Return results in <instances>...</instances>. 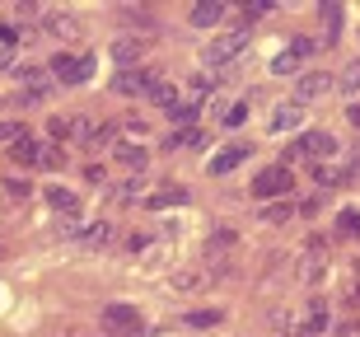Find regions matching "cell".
Returning a JSON list of instances; mask_svg holds the SVG:
<instances>
[{"label": "cell", "mask_w": 360, "mask_h": 337, "mask_svg": "<svg viewBox=\"0 0 360 337\" xmlns=\"http://www.w3.org/2000/svg\"><path fill=\"white\" fill-rule=\"evenodd\" d=\"M38 28L47 33V38H61V42H75V38H80V19H75V14H42Z\"/></svg>", "instance_id": "7c38bea8"}, {"label": "cell", "mask_w": 360, "mask_h": 337, "mask_svg": "<svg viewBox=\"0 0 360 337\" xmlns=\"http://www.w3.org/2000/svg\"><path fill=\"white\" fill-rule=\"evenodd\" d=\"M215 319H220V314H215V310H201V314H187V324H192V328H211V324H215Z\"/></svg>", "instance_id": "836d02e7"}, {"label": "cell", "mask_w": 360, "mask_h": 337, "mask_svg": "<svg viewBox=\"0 0 360 337\" xmlns=\"http://www.w3.org/2000/svg\"><path fill=\"white\" fill-rule=\"evenodd\" d=\"M342 38V5H323V42L319 47H333Z\"/></svg>", "instance_id": "ac0fdd59"}, {"label": "cell", "mask_w": 360, "mask_h": 337, "mask_svg": "<svg viewBox=\"0 0 360 337\" xmlns=\"http://www.w3.org/2000/svg\"><path fill=\"white\" fill-rule=\"evenodd\" d=\"M243 52H248V28H229V33H220V38L201 52V61L211 70H220L225 61H234V56H243Z\"/></svg>", "instance_id": "6da1fadb"}, {"label": "cell", "mask_w": 360, "mask_h": 337, "mask_svg": "<svg viewBox=\"0 0 360 337\" xmlns=\"http://www.w3.org/2000/svg\"><path fill=\"white\" fill-rule=\"evenodd\" d=\"M150 84H155V75H150V70H141V66H131V70H117V80H112V94L136 98V94H150Z\"/></svg>", "instance_id": "30bf717a"}, {"label": "cell", "mask_w": 360, "mask_h": 337, "mask_svg": "<svg viewBox=\"0 0 360 337\" xmlns=\"http://www.w3.org/2000/svg\"><path fill=\"white\" fill-rule=\"evenodd\" d=\"M243 160H248V146H243V141H229V146H220V150L211 155V164H206V169H211L215 178H225L229 169H239Z\"/></svg>", "instance_id": "8fae6325"}, {"label": "cell", "mask_w": 360, "mask_h": 337, "mask_svg": "<svg viewBox=\"0 0 360 337\" xmlns=\"http://www.w3.org/2000/svg\"><path fill=\"white\" fill-rule=\"evenodd\" d=\"M295 150H300V155H309L314 164H323V160H333V155H337V136L333 132H304Z\"/></svg>", "instance_id": "9c48e42d"}, {"label": "cell", "mask_w": 360, "mask_h": 337, "mask_svg": "<svg viewBox=\"0 0 360 337\" xmlns=\"http://www.w3.org/2000/svg\"><path fill=\"white\" fill-rule=\"evenodd\" d=\"M146 47H150L146 38H131V33H122V38L112 42V61H117L122 70H131V61H136V56H146Z\"/></svg>", "instance_id": "5bb4252c"}, {"label": "cell", "mask_w": 360, "mask_h": 337, "mask_svg": "<svg viewBox=\"0 0 360 337\" xmlns=\"http://www.w3.org/2000/svg\"><path fill=\"white\" fill-rule=\"evenodd\" d=\"M225 0H201V5H192V14H187V19H192V28H215L220 24V19H225Z\"/></svg>", "instance_id": "9a60e30c"}, {"label": "cell", "mask_w": 360, "mask_h": 337, "mask_svg": "<svg viewBox=\"0 0 360 337\" xmlns=\"http://www.w3.org/2000/svg\"><path fill=\"white\" fill-rule=\"evenodd\" d=\"M337 234H360V211H342L337 216Z\"/></svg>", "instance_id": "4dcf8cb0"}, {"label": "cell", "mask_w": 360, "mask_h": 337, "mask_svg": "<svg viewBox=\"0 0 360 337\" xmlns=\"http://www.w3.org/2000/svg\"><path fill=\"white\" fill-rule=\"evenodd\" d=\"M333 84H342V94H360V56H356V61H347V70H342Z\"/></svg>", "instance_id": "d4e9b609"}, {"label": "cell", "mask_w": 360, "mask_h": 337, "mask_svg": "<svg viewBox=\"0 0 360 337\" xmlns=\"http://www.w3.org/2000/svg\"><path fill=\"white\" fill-rule=\"evenodd\" d=\"M356 300H360V286H356Z\"/></svg>", "instance_id": "b9f144b4"}, {"label": "cell", "mask_w": 360, "mask_h": 337, "mask_svg": "<svg viewBox=\"0 0 360 337\" xmlns=\"http://www.w3.org/2000/svg\"><path fill=\"white\" fill-rule=\"evenodd\" d=\"M197 117H201V103H178V108L169 113V122H178V127H192Z\"/></svg>", "instance_id": "f546056e"}, {"label": "cell", "mask_w": 360, "mask_h": 337, "mask_svg": "<svg viewBox=\"0 0 360 337\" xmlns=\"http://www.w3.org/2000/svg\"><path fill=\"white\" fill-rule=\"evenodd\" d=\"M42 164H52V169H56V164H66V150H61V146H42Z\"/></svg>", "instance_id": "e575fe53"}, {"label": "cell", "mask_w": 360, "mask_h": 337, "mask_svg": "<svg viewBox=\"0 0 360 337\" xmlns=\"http://www.w3.org/2000/svg\"><path fill=\"white\" fill-rule=\"evenodd\" d=\"M290 216H295V206H290V202H267L262 211H257V220H262V225H285Z\"/></svg>", "instance_id": "44dd1931"}, {"label": "cell", "mask_w": 360, "mask_h": 337, "mask_svg": "<svg viewBox=\"0 0 360 337\" xmlns=\"http://www.w3.org/2000/svg\"><path fill=\"white\" fill-rule=\"evenodd\" d=\"M127 136H131V141H117V146H112V160H117L122 169L141 174V169H146V155H150V150L141 146V141H146V127H141V122H131V127H127Z\"/></svg>", "instance_id": "7a4b0ae2"}, {"label": "cell", "mask_w": 360, "mask_h": 337, "mask_svg": "<svg viewBox=\"0 0 360 337\" xmlns=\"http://www.w3.org/2000/svg\"><path fill=\"white\" fill-rule=\"evenodd\" d=\"M267 10H271V0H248V5H243L248 19H257V14H267Z\"/></svg>", "instance_id": "f35d334b"}, {"label": "cell", "mask_w": 360, "mask_h": 337, "mask_svg": "<svg viewBox=\"0 0 360 337\" xmlns=\"http://www.w3.org/2000/svg\"><path fill=\"white\" fill-rule=\"evenodd\" d=\"M314 178H319L323 188H333V183H347V169H333V164H314Z\"/></svg>", "instance_id": "4316f807"}, {"label": "cell", "mask_w": 360, "mask_h": 337, "mask_svg": "<svg viewBox=\"0 0 360 337\" xmlns=\"http://www.w3.org/2000/svg\"><path fill=\"white\" fill-rule=\"evenodd\" d=\"M342 169H347V174H356V169H360V146H356V150H351V160H347V164H342Z\"/></svg>", "instance_id": "ab89813d"}, {"label": "cell", "mask_w": 360, "mask_h": 337, "mask_svg": "<svg viewBox=\"0 0 360 337\" xmlns=\"http://www.w3.org/2000/svg\"><path fill=\"white\" fill-rule=\"evenodd\" d=\"M14 80L24 84L28 94H42V84H47V70H42V66H19V70H14Z\"/></svg>", "instance_id": "ffe728a7"}, {"label": "cell", "mask_w": 360, "mask_h": 337, "mask_svg": "<svg viewBox=\"0 0 360 337\" xmlns=\"http://www.w3.org/2000/svg\"><path fill=\"white\" fill-rule=\"evenodd\" d=\"M80 243H84V248H94V253H98V248H108V243H112V225H108V220H94V225H84V229H80Z\"/></svg>", "instance_id": "e0dca14e"}, {"label": "cell", "mask_w": 360, "mask_h": 337, "mask_svg": "<svg viewBox=\"0 0 360 337\" xmlns=\"http://www.w3.org/2000/svg\"><path fill=\"white\" fill-rule=\"evenodd\" d=\"M19 136H24V127H19V122H0V146H14Z\"/></svg>", "instance_id": "d6a6232c"}, {"label": "cell", "mask_w": 360, "mask_h": 337, "mask_svg": "<svg viewBox=\"0 0 360 337\" xmlns=\"http://www.w3.org/2000/svg\"><path fill=\"white\" fill-rule=\"evenodd\" d=\"M323 328H328V300H309V310H304V324L295 328L290 337H319Z\"/></svg>", "instance_id": "4fadbf2b"}, {"label": "cell", "mask_w": 360, "mask_h": 337, "mask_svg": "<svg viewBox=\"0 0 360 337\" xmlns=\"http://www.w3.org/2000/svg\"><path fill=\"white\" fill-rule=\"evenodd\" d=\"M103 328L127 333V337H146V324H141L136 305H108V310H103Z\"/></svg>", "instance_id": "8992f818"}, {"label": "cell", "mask_w": 360, "mask_h": 337, "mask_svg": "<svg viewBox=\"0 0 360 337\" xmlns=\"http://www.w3.org/2000/svg\"><path fill=\"white\" fill-rule=\"evenodd\" d=\"M290 188H295V174L285 169V164H271V169H262V174L253 178V192H257V197H267V202H271V197H285Z\"/></svg>", "instance_id": "5b68a950"}, {"label": "cell", "mask_w": 360, "mask_h": 337, "mask_svg": "<svg viewBox=\"0 0 360 337\" xmlns=\"http://www.w3.org/2000/svg\"><path fill=\"white\" fill-rule=\"evenodd\" d=\"M300 127H304V108H300V103H276V108H271V117H267V136H285V132H300Z\"/></svg>", "instance_id": "ba28073f"}, {"label": "cell", "mask_w": 360, "mask_h": 337, "mask_svg": "<svg viewBox=\"0 0 360 337\" xmlns=\"http://www.w3.org/2000/svg\"><path fill=\"white\" fill-rule=\"evenodd\" d=\"M141 188H146V178L136 174L131 183H127V188H117V197H122V202H131V197H136V192H141Z\"/></svg>", "instance_id": "8d00e7d4"}, {"label": "cell", "mask_w": 360, "mask_h": 337, "mask_svg": "<svg viewBox=\"0 0 360 337\" xmlns=\"http://www.w3.org/2000/svg\"><path fill=\"white\" fill-rule=\"evenodd\" d=\"M328 89H333V75H328V70H300V80H295V103L304 108L309 98H323Z\"/></svg>", "instance_id": "52a82bcc"}, {"label": "cell", "mask_w": 360, "mask_h": 337, "mask_svg": "<svg viewBox=\"0 0 360 337\" xmlns=\"http://www.w3.org/2000/svg\"><path fill=\"white\" fill-rule=\"evenodd\" d=\"M314 47H319L314 38H290V47H285V52H276V56H271V75H300Z\"/></svg>", "instance_id": "3957f363"}, {"label": "cell", "mask_w": 360, "mask_h": 337, "mask_svg": "<svg viewBox=\"0 0 360 337\" xmlns=\"http://www.w3.org/2000/svg\"><path fill=\"white\" fill-rule=\"evenodd\" d=\"M229 243H234V229H229V225H215V234L206 239V253H211L215 262H220V253H225Z\"/></svg>", "instance_id": "603a6c76"}, {"label": "cell", "mask_w": 360, "mask_h": 337, "mask_svg": "<svg viewBox=\"0 0 360 337\" xmlns=\"http://www.w3.org/2000/svg\"><path fill=\"white\" fill-rule=\"evenodd\" d=\"M215 281V272H178L174 286L178 291H201V286H211Z\"/></svg>", "instance_id": "7402d4cb"}, {"label": "cell", "mask_w": 360, "mask_h": 337, "mask_svg": "<svg viewBox=\"0 0 360 337\" xmlns=\"http://www.w3.org/2000/svg\"><path fill=\"white\" fill-rule=\"evenodd\" d=\"M183 202H187L183 188H164V192H155V197H150V206H155V211H160V206H183Z\"/></svg>", "instance_id": "f1b7e54d"}, {"label": "cell", "mask_w": 360, "mask_h": 337, "mask_svg": "<svg viewBox=\"0 0 360 337\" xmlns=\"http://www.w3.org/2000/svg\"><path fill=\"white\" fill-rule=\"evenodd\" d=\"M347 122H351V127H360V108H356V103L347 108Z\"/></svg>", "instance_id": "60d3db41"}, {"label": "cell", "mask_w": 360, "mask_h": 337, "mask_svg": "<svg viewBox=\"0 0 360 337\" xmlns=\"http://www.w3.org/2000/svg\"><path fill=\"white\" fill-rule=\"evenodd\" d=\"M220 122H225V127H243V122H248V103H229V113Z\"/></svg>", "instance_id": "1f68e13d"}, {"label": "cell", "mask_w": 360, "mask_h": 337, "mask_svg": "<svg viewBox=\"0 0 360 337\" xmlns=\"http://www.w3.org/2000/svg\"><path fill=\"white\" fill-rule=\"evenodd\" d=\"M52 75L61 84H84L94 75V56H70V52H56L52 56Z\"/></svg>", "instance_id": "277c9868"}, {"label": "cell", "mask_w": 360, "mask_h": 337, "mask_svg": "<svg viewBox=\"0 0 360 337\" xmlns=\"http://www.w3.org/2000/svg\"><path fill=\"white\" fill-rule=\"evenodd\" d=\"M47 202H52L56 211H66V216H75V211H80L75 192H70V188H61V183H47Z\"/></svg>", "instance_id": "d6986e66"}, {"label": "cell", "mask_w": 360, "mask_h": 337, "mask_svg": "<svg viewBox=\"0 0 360 337\" xmlns=\"http://www.w3.org/2000/svg\"><path fill=\"white\" fill-rule=\"evenodd\" d=\"M150 103H160V108H169V113H174L178 108V94H174V84H150Z\"/></svg>", "instance_id": "484cf974"}, {"label": "cell", "mask_w": 360, "mask_h": 337, "mask_svg": "<svg viewBox=\"0 0 360 337\" xmlns=\"http://www.w3.org/2000/svg\"><path fill=\"white\" fill-rule=\"evenodd\" d=\"M300 276H304V281H319V276H323V243H314V248L304 253V267H300Z\"/></svg>", "instance_id": "cb8c5ba5"}, {"label": "cell", "mask_w": 360, "mask_h": 337, "mask_svg": "<svg viewBox=\"0 0 360 337\" xmlns=\"http://www.w3.org/2000/svg\"><path fill=\"white\" fill-rule=\"evenodd\" d=\"M229 103H234V98H225V94H215V98H211V117L220 122V117H225V113H229Z\"/></svg>", "instance_id": "74e56055"}, {"label": "cell", "mask_w": 360, "mask_h": 337, "mask_svg": "<svg viewBox=\"0 0 360 337\" xmlns=\"http://www.w3.org/2000/svg\"><path fill=\"white\" fill-rule=\"evenodd\" d=\"M0 188L10 192V197H28V183H24V178H5V183H0Z\"/></svg>", "instance_id": "d590c367"}, {"label": "cell", "mask_w": 360, "mask_h": 337, "mask_svg": "<svg viewBox=\"0 0 360 337\" xmlns=\"http://www.w3.org/2000/svg\"><path fill=\"white\" fill-rule=\"evenodd\" d=\"M169 243H160V248H146V257H141V262H146V272H160V267H169Z\"/></svg>", "instance_id": "83f0119b"}, {"label": "cell", "mask_w": 360, "mask_h": 337, "mask_svg": "<svg viewBox=\"0 0 360 337\" xmlns=\"http://www.w3.org/2000/svg\"><path fill=\"white\" fill-rule=\"evenodd\" d=\"M10 155H14V164H24V169H28V164H42V141H33V136L24 132L10 146Z\"/></svg>", "instance_id": "2e32d148"}]
</instances>
